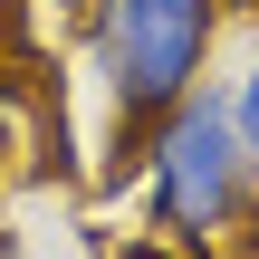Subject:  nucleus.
Returning <instances> with one entry per match:
<instances>
[{
  "mask_svg": "<svg viewBox=\"0 0 259 259\" xmlns=\"http://www.w3.org/2000/svg\"><path fill=\"white\" fill-rule=\"evenodd\" d=\"M221 106H231V135H240V154H250V173H259V48H250V67H240V87H221Z\"/></svg>",
  "mask_w": 259,
  "mask_h": 259,
  "instance_id": "3",
  "label": "nucleus"
},
{
  "mask_svg": "<svg viewBox=\"0 0 259 259\" xmlns=\"http://www.w3.org/2000/svg\"><path fill=\"white\" fill-rule=\"evenodd\" d=\"M221 38L211 0H96L87 48H96V87L115 106V163H144V135L202 87Z\"/></svg>",
  "mask_w": 259,
  "mask_h": 259,
  "instance_id": "1",
  "label": "nucleus"
},
{
  "mask_svg": "<svg viewBox=\"0 0 259 259\" xmlns=\"http://www.w3.org/2000/svg\"><path fill=\"white\" fill-rule=\"evenodd\" d=\"M144 202H154V231H173L183 250H211L231 221H250L259 173L231 135V106L221 87H192L154 135H144Z\"/></svg>",
  "mask_w": 259,
  "mask_h": 259,
  "instance_id": "2",
  "label": "nucleus"
}]
</instances>
